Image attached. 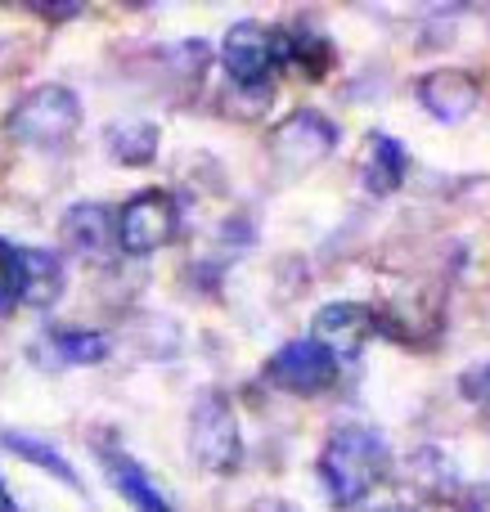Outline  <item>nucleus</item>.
Returning a JSON list of instances; mask_svg holds the SVG:
<instances>
[{
  "label": "nucleus",
  "mask_w": 490,
  "mask_h": 512,
  "mask_svg": "<svg viewBox=\"0 0 490 512\" xmlns=\"http://www.w3.org/2000/svg\"><path fill=\"white\" fill-rule=\"evenodd\" d=\"M104 472H108V481H113V490L135 512H176L171 508V499L162 495L158 481H153L126 450H117V445H104Z\"/></svg>",
  "instance_id": "4468645a"
},
{
  "label": "nucleus",
  "mask_w": 490,
  "mask_h": 512,
  "mask_svg": "<svg viewBox=\"0 0 490 512\" xmlns=\"http://www.w3.org/2000/svg\"><path fill=\"white\" fill-rule=\"evenodd\" d=\"M338 149V126L320 108H293L270 131V158L284 171H311Z\"/></svg>",
  "instance_id": "0eeeda50"
},
{
  "label": "nucleus",
  "mask_w": 490,
  "mask_h": 512,
  "mask_svg": "<svg viewBox=\"0 0 490 512\" xmlns=\"http://www.w3.org/2000/svg\"><path fill=\"white\" fill-rule=\"evenodd\" d=\"M459 512H490V481L459 490Z\"/></svg>",
  "instance_id": "aec40b11"
},
{
  "label": "nucleus",
  "mask_w": 490,
  "mask_h": 512,
  "mask_svg": "<svg viewBox=\"0 0 490 512\" xmlns=\"http://www.w3.org/2000/svg\"><path fill=\"white\" fill-rule=\"evenodd\" d=\"M0 279L14 288L23 306L50 310L63 297V256L54 248H27V243L0 239Z\"/></svg>",
  "instance_id": "423d86ee"
},
{
  "label": "nucleus",
  "mask_w": 490,
  "mask_h": 512,
  "mask_svg": "<svg viewBox=\"0 0 490 512\" xmlns=\"http://www.w3.org/2000/svg\"><path fill=\"white\" fill-rule=\"evenodd\" d=\"M410 486L428 499H459L455 495V486H459L455 463H450L437 445H423V450L410 454Z\"/></svg>",
  "instance_id": "a211bd4d"
},
{
  "label": "nucleus",
  "mask_w": 490,
  "mask_h": 512,
  "mask_svg": "<svg viewBox=\"0 0 490 512\" xmlns=\"http://www.w3.org/2000/svg\"><path fill=\"white\" fill-rule=\"evenodd\" d=\"M338 369L342 364L333 360L320 342L293 337V342H284L266 360V382H275V387L288 391V396H324V391L338 382Z\"/></svg>",
  "instance_id": "6e6552de"
},
{
  "label": "nucleus",
  "mask_w": 490,
  "mask_h": 512,
  "mask_svg": "<svg viewBox=\"0 0 490 512\" xmlns=\"http://www.w3.org/2000/svg\"><path fill=\"white\" fill-rule=\"evenodd\" d=\"M279 36H284V68H297L311 81H320L333 68V41L320 27L293 23V27H279Z\"/></svg>",
  "instance_id": "2eb2a0df"
},
{
  "label": "nucleus",
  "mask_w": 490,
  "mask_h": 512,
  "mask_svg": "<svg viewBox=\"0 0 490 512\" xmlns=\"http://www.w3.org/2000/svg\"><path fill=\"white\" fill-rule=\"evenodd\" d=\"M374 512H414V508H405V504H387V508H374Z\"/></svg>",
  "instance_id": "393cba45"
},
{
  "label": "nucleus",
  "mask_w": 490,
  "mask_h": 512,
  "mask_svg": "<svg viewBox=\"0 0 490 512\" xmlns=\"http://www.w3.org/2000/svg\"><path fill=\"white\" fill-rule=\"evenodd\" d=\"M374 333V306L365 301H329V306L315 310L311 324V342H320L333 360H360Z\"/></svg>",
  "instance_id": "9d476101"
},
{
  "label": "nucleus",
  "mask_w": 490,
  "mask_h": 512,
  "mask_svg": "<svg viewBox=\"0 0 490 512\" xmlns=\"http://www.w3.org/2000/svg\"><path fill=\"white\" fill-rule=\"evenodd\" d=\"M405 176H410V153H405V144L387 131H369L365 158H360V180H365V189L374 198H387L405 185Z\"/></svg>",
  "instance_id": "ddd939ff"
},
{
  "label": "nucleus",
  "mask_w": 490,
  "mask_h": 512,
  "mask_svg": "<svg viewBox=\"0 0 490 512\" xmlns=\"http://www.w3.org/2000/svg\"><path fill=\"white\" fill-rule=\"evenodd\" d=\"M14 306H18L14 288H9V283H5V279H0V319H5V315H9V310H14Z\"/></svg>",
  "instance_id": "5701e85b"
},
{
  "label": "nucleus",
  "mask_w": 490,
  "mask_h": 512,
  "mask_svg": "<svg viewBox=\"0 0 490 512\" xmlns=\"http://www.w3.org/2000/svg\"><path fill=\"white\" fill-rule=\"evenodd\" d=\"M59 234H63V243H68V248L81 256V261H104V256H113V248H117L113 212H108L104 203H77V207H68Z\"/></svg>",
  "instance_id": "9b49d317"
},
{
  "label": "nucleus",
  "mask_w": 490,
  "mask_h": 512,
  "mask_svg": "<svg viewBox=\"0 0 490 512\" xmlns=\"http://www.w3.org/2000/svg\"><path fill=\"white\" fill-rule=\"evenodd\" d=\"M248 512H297L293 504H284V499H257Z\"/></svg>",
  "instance_id": "4be33fe9"
},
{
  "label": "nucleus",
  "mask_w": 490,
  "mask_h": 512,
  "mask_svg": "<svg viewBox=\"0 0 490 512\" xmlns=\"http://www.w3.org/2000/svg\"><path fill=\"white\" fill-rule=\"evenodd\" d=\"M117 252L126 256H153L180 234V203L171 189H140L122 203L113 216Z\"/></svg>",
  "instance_id": "20e7f679"
},
{
  "label": "nucleus",
  "mask_w": 490,
  "mask_h": 512,
  "mask_svg": "<svg viewBox=\"0 0 490 512\" xmlns=\"http://www.w3.org/2000/svg\"><path fill=\"white\" fill-rule=\"evenodd\" d=\"M320 486L333 508H356L374 495L392 472V445L369 423H342L320 445Z\"/></svg>",
  "instance_id": "f257e3e1"
},
{
  "label": "nucleus",
  "mask_w": 490,
  "mask_h": 512,
  "mask_svg": "<svg viewBox=\"0 0 490 512\" xmlns=\"http://www.w3.org/2000/svg\"><path fill=\"white\" fill-rule=\"evenodd\" d=\"M81 131V99L77 90L59 86V81H45L32 86L14 108L5 113V135L23 149H68L72 135Z\"/></svg>",
  "instance_id": "f03ea898"
},
{
  "label": "nucleus",
  "mask_w": 490,
  "mask_h": 512,
  "mask_svg": "<svg viewBox=\"0 0 490 512\" xmlns=\"http://www.w3.org/2000/svg\"><path fill=\"white\" fill-rule=\"evenodd\" d=\"M108 351H113L108 337L95 328H50L36 342V360L50 369H90V364H104Z\"/></svg>",
  "instance_id": "f8f14e48"
},
{
  "label": "nucleus",
  "mask_w": 490,
  "mask_h": 512,
  "mask_svg": "<svg viewBox=\"0 0 490 512\" xmlns=\"http://www.w3.org/2000/svg\"><path fill=\"white\" fill-rule=\"evenodd\" d=\"M221 68L230 77L234 90H261L275 81V72L284 68V36L279 27H266V23H234L221 41Z\"/></svg>",
  "instance_id": "39448f33"
},
{
  "label": "nucleus",
  "mask_w": 490,
  "mask_h": 512,
  "mask_svg": "<svg viewBox=\"0 0 490 512\" xmlns=\"http://www.w3.org/2000/svg\"><path fill=\"white\" fill-rule=\"evenodd\" d=\"M0 512H18L14 495H9V486H5V477H0Z\"/></svg>",
  "instance_id": "b1692460"
},
{
  "label": "nucleus",
  "mask_w": 490,
  "mask_h": 512,
  "mask_svg": "<svg viewBox=\"0 0 490 512\" xmlns=\"http://www.w3.org/2000/svg\"><path fill=\"white\" fill-rule=\"evenodd\" d=\"M32 14L50 18V23H68V18L81 14V5H32Z\"/></svg>",
  "instance_id": "412c9836"
},
{
  "label": "nucleus",
  "mask_w": 490,
  "mask_h": 512,
  "mask_svg": "<svg viewBox=\"0 0 490 512\" xmlns=\"http://www.w3.org/2000/svg\"><path fill=\"white\" fill-rule=\"evenodd\" d=\"M414 99H419V108L432 122L455 126L477 113V104H482V81L468 68H432L414 81Z\"/></svg>",
  "instance_id": "1a4fd4ad"
},
{
  "label": "nucleus",
  "mask_w": 490,
  "mask_h": 512,
  "mask_svg": "<svg viewBox=\"0 0 490 512\" xmlns=\"http://www.w3.org/2000/svg\"><path fill=\"white\" fill-rule=\"evenodd\" d=\"M0 445H5L9 454H18L23 463H32V468L50 472V477H54V481H63L68 490H81L77 468H72V463L63 459V454L54 450L50 441H41V436H32V432H0Z\"/></svg>",
  "instance_id": "f3484780"
},
{
  "label": "nucleus",
  "mask_w": 490,
  "mask_h": 512,
  "mask_svg": "<svg viewBox=\"0 0 490 512\" xmlns=\"http://www.w3.org/2000/svg\"><path fill=\"white\" fill-rule=\"evenodd\" d=\"M459 391H464L468 405H477L482 414H490V360L459 373Z\"/></svg>",
  "instance_id": "6ab92c4d"
},
{
  "label": "nucleus",
  "mask_w": 490,
  "mask_h": 512,
  "mask_svg": "<svg viewBox=\"0 0 490 512\" xmlns=\"http://www.w3.org/2000/svg\"><path fill=\"white\" fill-rule=\"evenodd\" d=\"M189 454L203 472L230 477L243 463V432H239V414L234 400L221 387H207L203 396L189 409Z\"/></svg>",
  "instance_id": "7ed1b4c3"
},
{
  "label": "nucleus",
  "mask_w": 490,
  "mask_h": 512,
  "mask_svg": "<svg viewBox=\"0 0 490 512\" xmlns=\"http://www.w3.org/2000/svg\"><path fill=\"white\" fill-rule=\"evenodd\" d=\"M104 144L122 167H149V162L158 158L162 131L153 122H144V117H126V122H108Z\"/></svg>",
  "instance_id": "dca6fc26"
}]
</instances>
